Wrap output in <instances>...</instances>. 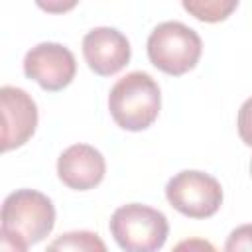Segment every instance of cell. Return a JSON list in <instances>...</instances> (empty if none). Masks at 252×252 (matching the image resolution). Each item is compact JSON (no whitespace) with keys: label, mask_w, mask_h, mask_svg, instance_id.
<instances>
[{"label":"cell","mask_w":252,"mask_h":252,"mask_svg":"<svg viewBox=\"0 0 252 252\" xmlns=\"http://www.w3.org/2000/svg\"><path fill=\"white\" fill-rule=\"evenodd\" d=\"M250 173H252V161H250Z\"/></svg>","instance_id":"obj_16"},{"label":"cell","mask_w":252,"mask_h":252,"mask_svg":"<svg viewBox=\"0 0 252 252\" xmlns=\"http://www.w3.org/2000/svg\"><path fill=\"white\" fill-rule=\"evenodd\" d=\"M45 252H108L104 240L91 230H71L49 242Z\"/></svg>","instance_id":"obj_10"},{"label":"cell","mask_w":252,"mask_h":252,"mask_svg":"<svg viewBox=\"0 0 252 252\" xmlns=\"http://www.w3.org/2000/svg\"><path fill=\"white\" fill-rule=\"evenodd\" d=\"M2 106V150L24 146L35 132L37 106L35 100L20 87L4 85L0 89Z\"/></svg>","instance_id":"obj_7"},{"label":"cell","mask_w":252,"mask_h":252,"mask_svg":"<svg viewBox=\"0 0 252 252\" xmlns=\"http://www.w3.org/2000/svg\"><path fill=\"white\" fill-rule=\"evenodd\" d=\"M183 8L193 14L201 22H220L238 8V2H222V0H183Z\"/></svg>","instance_id":"obj_11"},{"label":"cell","mask_w":252,"mask_h":252,"mask_svg":"<svg viewBox=\"0 0 252 252\" xmlns=\"http://www.w3.org/2000/svg\"><path fill=\"white\" fill-rule=\"evenodd\" d=\"M222 252H252V224L236 226L226 236Z\"/></svg>","instance_id":"obj_12"},{"label":"cell","mask_w":252,"mask_h":252,"mask_svg":"<svg viewBox=\"0 0 252 252\" xmlns=\"http://www.w3.org/2000/svg\"><path fill=\"white\" fill-rule=\"evenodd\" d=\"M165 197L181 215L191 219H207L213 217L222 205V187L205 171L185 169L167 181Z\"/></svg>","instance_id":"obj_5"},{"label":"cell","mask_w":252,"mask_h":252,"mask_svg":"<svg viewBox=\"0 0 252 252\" xmlns=\"http://www.w3.org/2000/svg\"><path fill=\"white\" fill-rule=\"evenodd\" d=\"M171 252H217V248L205 238H185L175 244Z\"/></svg>","instance_id":"obj_14"},{"label":"cell","mask_w":252,"mask_h":252,"mask_svg":"<svg viewBox=\"0 0 252 252\" xmlns=\"http://www.w3.org/2000/svg\"><path fill=\"white\" fill-rule=\"evenodd\" d=\"M2 252H28V244L22 238L2 230Z\"/></svg>","instance_id":"obj_15"},{"label":"cell","mask_w":252,"mask_h":252,"mask_svg":"<svg viewBox=\"0 0 252 252\" xmlns=\"http://www.w3.org/2000/svg\"><path fill=\"white\" fill-rule=\"evenodd\" d=\"M24 73L43 91L65 89L77 73V61L71 49L55 41H43L32 47L24 57Z\"/></svg>","instance_id":"obj_6"},{"label":"cell","mask_w":252,"mask_h":252,"mask_svg":"<svg viewBox=\"0 0 252 252\" xmlns=\"http://www.w3.org/2000/svg\"><path fill=\"white\" fill-rule=\"evenodd\" d=\"M238 134L246 146H252V96L246 98L238 110Z\"/></svg>","instance_id":"obj_13"},{"label":"cell","mask_w":252,"mask_h":252,"mask_svg":"<svg viewBox=\"0 0 252 252\" xmlns=\"http://www.w3.org/2000/svg\"><path fill=\"white\" fill-rule=\"evenodd\" d=\"M110 232L124 252H158L167 240L169 222L154 207L128 203L112 213Z\"/></svg>","instance_id":"obj_2"},{"label":"cell","mask_w":252,"mask_h":252,"mask_svg":"<svg viewBox=\"0 0 252 252\" xmlns=\"http://www.w3.org/2000/svg\"><path fill=\"white\" fill-rule=\"evenodd\" d=\"M203 41L199 33L181 22H163L148 37V57L159 71L179 77L191 71L201 57Z\"/></svg>","instance_id":"obj_3"},{"label":"cell","mask_w":252,"mask_h":252,"mask_svg":"<svg viewBox=\"0 0 252 252\" xmlns=\"http://www.w3.org/2000/svg\"><path fill=\"white\" fill-rule=\"evenodd\" d=\"M106 171V161L102 154L89 144H73L61 152L57 159L59 179L77 191H87L96 187Z\"/></svg>","instance_id":"obj_9"},{"label":"cell","mask_w":252,"mask_h":252,"mask_svg":"<svg viewBox=\"0 0 252 252\" xmlns=\"http://www.w3.org/2000/svg\"><path fill=\"white\" fill-rule=\"evenodd\" d=\"M83 55L91 71L100 77H110L128 65L130 43L116 28L98 26L85 33Z\"/></svg>","instance_id":"obj_8"},{"label":"cell","mask_w":252,"mask_h":252,"mask_svg":"<svg viewBox=\"0 0 252 252\" xmlns=\"http://www.w3.org/2000/svg\"><path fill=\"white\" fill-rule=\"evenodd\" d=\"M161 108V93L156 79L144 71H132L118 79L108 94L112 120L130 132L152 126Z\"/></svg>","instance_id":"obj_1"},{"label":"cell","mask_w":252,"mask_h":252,"mask_svg":"<svg viewBox=\"0 0 252 252\" xmlns=\"http://www.w3.org/2000/svg\"><path fill=\"white\" fill-rule=\"evenodd\" d=\"M55 224L51 199L35 189H18L2 203V230L22 238L26 244L41 242Z\"/></svg>","instance_id":"obj_4"}]
</instances>
